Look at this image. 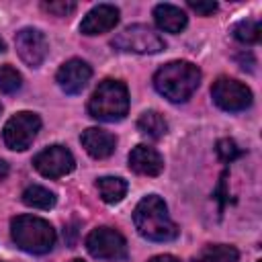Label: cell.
Returning <instances> with one entry per match:
<instances>
[{"label": "cell", "mask_w": 262, "mask_h": 262, "mask_svg": "<svg viewBox=\"0 0 262 262\" xmlns=\"http://www.w3.org/2000/svg\"><path fill=\"white\" fill-rule=\"evenodd\" d=\"M201 258L209 260V262H237L239 254L233 246L227 244H213V246H205L199 254Z\"/></svg>", "instance_id": "19"}, {"label": "cell", "mask_w": 262, "mask_h": 262, "mask_svg": "<svg viewBox=\"0 0 262 262\" xmlns=\"http://www.w3.org/2000/svg\"><path fill=\"white\" fill-rule=\"evenodd\" d=\"M215 151H217L219 160H221V162H225V164H229V162H233L235 158H239V156H242V149H239V147H237V143H235L233 139H229V137L219 139V141H217V145H215Z\"/></svg>", "instance_id": "22"}, {"label": "cell", "mask_w": 262, "mask_h": 262, "mask_svg": "<svg viewBox=\"0 0 262 262\" xmlns=\"http://www.w3.org/2000/svg\"><path fill=\"white\" fill-rule=\"evenodd\" d=\"M211 96H213V102L227 113L246 111L252 104V90L244 82L225 78V76H221L213 82Z\"/></svg>", "instance_id": "7"}, {"label": "cell", "mask_w": 262, "mask_h": 262, "mask_svg": "<svg viewBox=\"0 0 262 262\" xmlns=\"http://www.w3.org/2000/svg\"><path fill=\"white\" fill-rule=\"evenodd\" d=\"M192 262H209V260H205V258H201V256H196Z\"/></svg>", "instance_id": "27"}, {"label": "cell", "mask_w": 262, "mask_h": 262, "mask_svg": "<svg viewBox=\"0 0 262 262\" xmlns=\"http://www.w3.org/2000/svg\"><path fill=\"white\" fill-rule=\"evenodd\" d=\"M14 47H16V53L18 57L31 66V68H39L45 57H47V51H49V45H47V39L45 35L39 31V29H20L14 37Z\"/></svg>", "instance_id": "10"}, {"label": "cell", "mask_w": 262, "mask_h": 262, "mask_svg": "<svg viewBox=\"0 0 262 262\" xmlns=\"http://www.w3.org/2000/svg\"><path fill=\"white\" fill-rule=\"evenodd\" d=\"M39 129H41L39 115L31 113V111H20L6 121L2 137H4L6 147H10L14 151H25L37 137Z\"/></svg>", "instance_id": "6"}, {"label": "cell", "mask_w": 262, "mask_h": 262, "mask_svg": "<svg viewBox=\"0 0 262 262\" xmlns=\"http://www.w3.org/2000/svg\"><path fill=\"white\" fill-rule=\"evenodd\" d=\"M8 176V164L4 160H0V180H4Z\"/></svg>", "instance_id": "26"}, {"label": "cell", "mask_w": 262, "mask_h": 262, "mask_svg": "<svg viewBox=\"0 0 262 262\" xmlns=\"http://www.w3.org/2000/svg\"><path fill=\"white\" fill-rule=\"evenodd\" d=\"M41 8L53 16H68L76 10V2L70 0H53V2H41Z\"/></svg>", "instance_id": "23"}, {"label": "cell", "mask_w": 262, "mask_h": 262, "mask_svg": "<svg viewBox=\"0 0 262 262\" xmlns=\"http://www.w3.org/2000/svg\"><path fill=\"white\" fill-rule=\"evenodd\" d=\"M129 111V92L127 86L119 80H102L88 100L90 117L106 123L125 119Z\"/></svg>", "instance_id": "4"}, {"label": "cell", "mask_w": 262, "mask_h": 262, "mask_svg": "<svg viewBox=\"0 0 262 262\" xmlns=\"http://www.w3.org/2000/svg\"><path fill=\"white\" fill-rule=\"evenodd\" d=\"M92 76V70L86 61L82 59H68L55 74V80L59 84V88L66 94H78L84 90V86L88 84Z\"/></svg>", "instance_id": "11"}, {"label": "cell", "mask_w": 262, "mask_h": 262, "mask_svg": "<svg viewBox=\"0 0 262 262\" xmlns=\"http://www.w3.org/2000/svg\"><path fill=\"white\" fill-rule=\"evenodd\" d=\"M260 23L258 20H252V18H246V20H239L235 27H233V37L239 41V43H258L260 41Z\"/></svg>", "instance_id": "20"}, {"label": "cell", "mask_w": 262, "mask_h": 262, "mask_svg": "<svg viewBox=\"0 0 262 262\" xmlns=\"http://www.w3.org/2000/svg\"><path fill=\"white\" fill-rule=\"evenodd\" d=\"M119 23V8L113 4H98L94 6L80 23L82 35H100L115 29Z\"/></svg>", "instance_id": "12"}, {"label": "cell", "mask_w": 262, "mask_h": 262, "mask_svg": "<svg viewBox=\"0 0 262 262\" xmlns=\"http://www.w3.org/2000/svg\"><path fill=\"white\" fill-rule=\"evenodd\" d=\"M70 262H84V260H80V258H74V260H70Z\"/></svg>", "instance_id": "29"}, {"label": "cell", "mask_w": 262, "mask_h": 262, "mask_svg": "<svg viewBox=\"0 0 262 262\" xmlns=\"http://www.w3.org/2000/svg\"><path fill=\"white\" fill-rule=\"evenodd\" d=\"M129 168L141 176H158L164 170V158L160 156L158 149L139 143L129 154Z\"/></svg>", "instance_id": "13"}, {"label": "cell", "mask_w": 262, "mask_h": 262, "mask_svg": "<svg viewBox=\"0 0 262 262\" xmlns=\"http://www.w3.org/2000/svg\"><path fill=\"white\" fill-rule=\"evenodd\" d=\"M80 141H82V147L96 160L108 158L115 151V145H117L115 135L104 131V129H98V127H88L86 131H82Z\"/></svg>", "instance_id": "14"}, {"label": "cell", "mask_w": 262, "mask_h": 262, "mask_svg": "<svg viewBox=\"0 0 262 262\" xmlns=\"http://www.w3.org/2000/svg\"><path fill=\"white\" fill-rule=\"evenodd\" d=\"M154 20L166 33H180L186 27L188 18H186L184 10L174 4H158L154 8Z\"/></svg>", "instance_id": "15"}, {"label": "cell", "mask_w": 262, "mask_h": 262, "mask_svg": "<svg viewBox=\"0 0 262 262\" xmlns=\"http://www.w3.org/2000/svg\"><path fill=\"white\" fill-rule=\"evenodd\" d=\"M33 166L45 178H61V176H66L74 170L76 160H74V156L68 147L49 145L33 158Z\"/></svg>", "instance_id": "9"}, {"label": "cell", "mask_w": 262, "mask_h": 262, "mask_svg": "<svg viewBox=\"0 0 262 262\" xmlns=\"http://www.w3.org/2000/svg\"><path fill=\"white\" fill-rule=\"evenodd\" d=\"M23 203L33 209H51L55 205V194L41 184H31L23 190Z\"/></svg>", "instance_id": "18"}, {"label": "cell", "mask_w": 262, "mask_h": 262, "mask_svg": "<svg viewBox=\"0 0 262 262\" xmlns=\"http://www.w3.org/2000/svg\"><path fill=\"white\" fill-rule=\"evenodd\" d=\"M86 250L98 260H119L127 256V242L113 227H96L86 237Z\"/></svg>", "instance_id": "8"}, {"label": "cell", "mask_w": 262, "mask_h": 262, "mask_svg": "<svg viewBox=\"0 0 262 262\" xmlns=\"http://www.w3.org/2000/svg\"><path fill=\"white\" fill-rule=\"evenodd\" d=\"M201 84V70L190 61H170L154 76L156 90L170 102L188 100Z\"/></svg>", "instance_id": "2"}, {"label": "cell", "mask_w": 262, "mask_h": 262, "mask_svg": "<svg viewBox=\"0 0 262 262\" xmlns=\"http://www.w3.org/2000/svg\"><path fill=\"white\" fill-rule=\"evenodd\" d=\"M0 51H4V41L0 39Z\"/></svg>", "instance_id": "28"}, {"label": "cell", "mask_w": 262, "mask_h": 262, "mask_svg": "<svg viewBox=\"0 0 262 262\" xmlns=\"http://www.w3.org/2000/svg\"><path fill=\"white\" fill-rule=\"evenodd\" d=\"M133 223L139 235L149 242H170L178 235V227L170 219L168 207L158 194L143 196L137 203L133 211Z\"/></svg>", "instance_id": "1"}, {"label": "cell", "mask_w": 262, "mask_h": 262, "mask_svg": "<svg viewBox=\"0 0 262 262\" xmlns=\"http://www.w3.org/2000/svg\"><path fill=\"white\" fill-rule=\"evenodd\" d=\"M96 188H98V194L104 203L108 205H115L119 201H123V196L127 194V182L119 176H102L98 178L96 182Z\"/></svg>", "instance_id": "17"}, {"label": "cell", "mask_w": 262, "mask_h": 262, "mask_svg": "<svg viewBox=\"0 0 262 262\" xmlns=\"http://www.w3.org/2000/svg\"><path fill=\"white\" fill-rule=\"evenodd\" d=\"M137 129L149 139H160L168 133V123L158 111H145L137 119Z\"/></svg>", "instance_id": "16"}, {"label": "cell", "mask_w": 262, "mask_h": 262, "mask_svg": "<svg viewBox=\"0 0 262 262\" xmlns=\"http://www.w3.org/2000/svg\"><path fill=\"white\" fill-rule=\"evenodd\" d=\"M113 47L125 53H158L166 47V43L151 27L131 25L113 39Z\"/></svg>", "instance_id": "5"}, {"label": "cell", "mask_w": 262, "mask_h": 262, "mask_svg": "<svg viewBox=\"0 0 262 262\" xmlns=\"http://www.w3.org/2000/svg\"><path fill=\"white\" fill-rule=\"evenodd\" d=\"M20 86H23V76L12 66H0V92L12 94L20 90Z\"/></svg>", "instance_id": "21"}, {"label": "cell", "mask_w": 262, "mask_h": 262, "mask_svg": "<svg viewBox=\"0 0 262 262\" xmlns=\"http://www.w3.org/2000/svg\"><path fill=\"white\" fill-rule=\"evenodd\" d=\"M12 242L29 254H45L55 244V229L49 221L35 215H18L10 221Z\"/></svg>", "instance_id": "3"}, {"label": "cell", "mask_w": 262, "mask_h": 262, "mask_svg": "<svg viewBox=\"0 0 262 262\" xmlns=\"http://www.w3.org/2000/svg\"><path fill=\"white\" fill-rule=\"evenodd\" d=\"M0 113H2V104H0Z\"/></svg>", "instance_id": "30"}, {"label": "cell", "mask_w": 262, "mask_h": 262, "mask_svg": "<svg viewBox=\"0 0 262 262\" xmlns=\"http://www.w3.org/2000/svg\"><path fill=\"white\" fill-rule=\"evenodd\" d=\"M147 262H180L176 256H170V254H160V256H154L149 258Z\"/></svg>", "instance_id": "25"}, {"label": "cell", "mask_w": 262, "mask_h": 262, "mask_svg": "<svg viewBox=\"0 0 262 262\" xmlns=\"http://www.w3.org/2000/svg\"><path fill=\"white\" fill-rule=\"evenodd\" d=\"M188 6L194 12H199L201 16H209V14H213L217 10V2H194V0H188Z\"/></svg>", "instance_id": "24"}]
</instances>
